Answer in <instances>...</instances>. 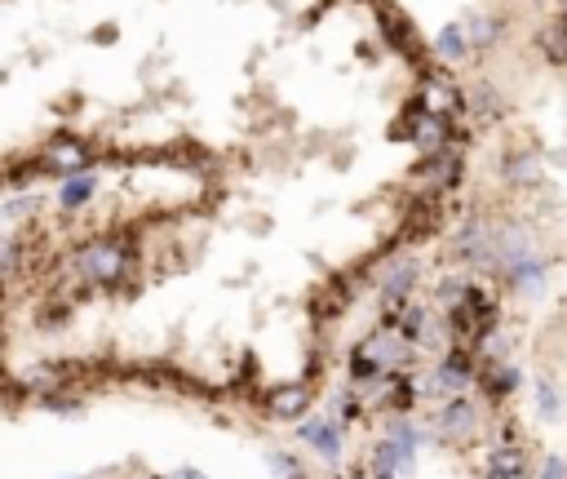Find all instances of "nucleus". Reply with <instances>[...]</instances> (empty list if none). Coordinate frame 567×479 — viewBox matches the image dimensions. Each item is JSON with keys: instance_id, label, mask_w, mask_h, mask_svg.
Masks as SVG:
<instances>
[{"instance_id": "9d476101", "label": "nucleus", "mask_w": 567, "mask_h": 479, "mask_svg": "<svg viewBox=\"0 0 567 479\" xmlns=\"http://www.w3.org/2000/svg\"><path fill=\"white\" fill-rule=\"evenodd\" d=\"M470 40H474V49H492L501 40V32H505V23L501 18H470Z\"/></svg>"}, {"instance_id": "dca6fc26", "label": "nucleus", "mask_w": 567, "mask_h": 479, "mask_svg": "<svg viewBox=\"0 0 567 479\" xmlns=\"http://www.w3.org/2000/svg\"><path fill=\"white\" fill-rule=\"evenodd\" d=\"M470 103H474V116H479V120H492V116H497V111H501V103H497V98H492V89H474V94H470Z\"/></svg>"}, {"instance_id": "f03ea898", "label": "nucleus", "mask_w": 567, "mask_h": 479, "mask_svg": "<svg viewBox=\"0 0 567 479\" xmlns=\"http://www.w3.org/2000/svg\"><path fill=\"white\" fill-rule=\"evenodd\" d=\"M377 23H381V32H386V40L399 49L404 58H421V36H417V27H412V18L404 14V9L395 5V0H377Z\"/></svg>"}, {"instance_id": "f8f14e48", "label": "nucleus", "mask_w": 567, "mask_h": 479, "mask_svg": "<svg viewBox=\"0 0 567 479\" xmlns=\"http://www.w3.org/2000/svg\"><path fill=\"white\" fill-rule=\"evenodd\" d=\"M306 404H311V395H306V386H288V391L275 395V404H271V409L280 413V417H297V413H306Z\"/></svg>"}, {"instance_id": "a211bd4d", "label": "nucleus", "mask_w": 567, "mask_h": 479, "mask_svg": "<svg viewBox=\"0 0 567 479\" xmlns=\"http://www.w3.org/2000/svg\"><path fill=\"white\" fill-rule=\"evenodd\" d=\"M412 391H417V386H412V382L390 386V404H395V409H412Z\"/></svg>"}, {"instance_id": "1a4fd4ad", "label": "nucleus", "mask_w": 567, "mask_h": 479, "mask_svg": "<svg viewBox=\"0 0 567 479\" xmlns=\"http://www.w3.org/2000/svg\"><path fill=\"white\" fill-rule=\"evenodd\" d=\"M536 173H541V165H536L532 151H523V156H510V160H505V178H510L514 187H532Z\"/></svg>"}, {"instance_id": "f257e3e1", "label": "nucleus", "mask_w": 567, "mask_h": 479, "mask_svg": "<svg viewBox=\"0 0 567 479\" xmlns=\"http://www.w3.org/2000/svg\"><path fill=\"white\" fill-rule=\"evenodd\" d=\"M412 182H426L430 191H452L461 178H466V160H461V151L443 147V151H421V160L412 165L408 173Z\"/></svg>"}, {"instance_id": "2eb2a0df", "label": "nucleus", "mask_w": 567, "mask_h": 479, "mask_svg": "<svg viewBox=\"0 0 567 479\" xmlns=\"http://www.w3.org/2000/svg\"><path fill=\"white\" fill-rule=\"evenodd\" d=\"M266 462H271L275 479H302V466H297L288 453H266Z\"/></svg>"}, {"instance_id": "6e6552de", "label": "nucleus", "mask_w": 567, "mask_h": 479, "mask_svg": "<svg viewBox=\"0 0 567 479\" xmlns=\"http://www.w3.org/2000/svg\"><path fill=\"white\" fill-rule=\"evenodd\" d=\"M541 49H545V58H550V63L567 67V18H554V23L545 27V32H541Z\"/></svg>"}, {"instance_id": "423d86ee", "label": "nucleus", "mask_w": 567, "mask_h": 479, "mask_svg": "<svg viewBox=\"0 0 567 479\" xmlns=\"http://www.w3.org/2000/svg\"><path fill=\"white\" fill-rule=\"evenodd\" d=\"M523 471H528V462H523V448L505 444L492 453V479H523Z\"/></svg>"}, {"instance_id": "412c9836", "label": "nucleus", "mask_w": 567, "mask_h": 479, "mask_svg": "<svg viewBox=\"0 0 567 479\" xmlns=\"http://www.w3.org/2000/svg\"><path fill=\"white\" fill-rule=\"evenodd\" d=\"M377 479H395V475H390V471H377Z\"/></svg>"}, {"instance_id": "6ab92c4d", "label": "nucleus", "mask_w": 567, "mask_h": 479, "mask_svg": "<svg viewBox=\"0 0 567 479\" xmlns=\"http://www.w3.org/2000/svg\"><path fill=\"white\" fill-rule=\"evenodd\" d=\"M563 475H567L563 457H550V462H545V471H541V479H563Z\"/></svg>"}, {"instance_id": "aec40b11", "label": "nucleus", "mask_w": 567, "mask_h": 479, "mask_svg": "<svg viewBox=\"0 0 567 479\" xmlns=\"http://www.w3.org/2000/svg\"><path fill=\"white\" fill-rule=\"evenodd\" d=\"M173 479H204V475H200V471H178Z\"/></svg>"}, {"instance_id": "39448f33", "label": "nucleus", "mask_w": 567, "mask_h": 479, "mask_svg": "<svg viewBox=\"0 0 567 479\" xmlns=\"http://www.w3.org/2000/svg\"><path fill=\"white\" fill-rule=\"evenodd\" d=\"M412 280H417V258H395V267L386 271V284H381V293H386L390 307H399V302L408 298Z\"/></svg>"}, {"instance_id": "f3484780", "label": "nucleus", "mask_w": 567, "mask_h": 479, "mask_svg": "<svg viewBox=\"0 0 567 479\" xmlns=\"http://www.w3.org/2000/svg\"><path fill=\"white\" fill-rule=\"evenodd\" d=\"M461 293H466V280H457V275H448V280L439 284V302H461Z\"/></svg>"}, {"instance_id": "ddd939ff", "label": "nucleus", "mask_w": 567, "mask_h": 479, "mask_svg": "<svg viewBox=\"0 0 567 479\" xmlns=\"http://www.w3.org/2000/svg\"><path fill=\"white\" fill-rule=\"evenodd\" d=\"M426 329H430V315L421 307H408L404 320H399V333H404L408 342H421V338H426Z\"/></svg>"}, {"instance_id": "7ed1b4c3", "label": "nucleus", "mask_w": 567, "mask_h": 479, "mask_svg": "<svg viewBox=\"0 0 567 479\" xmlns=\"http://www.w3.org/2000/svg\"><path fill=\"white\" fill-rule=\"evenodd\" d=\"M297 435H302V440L311 444L328 466L342 462V435H337V426H333V422H324V417H306L302 431H297Z\"/></svg>"}, {"instance_id": "9b49d317", "label": "nucleus", "mask_w": 567, "mask_h": 479, "mask_svg": "<svg viewBox=\"0 0 567 479\" xmlns=\"http://www.w3.org/2000/svg\"><path fill=\"white\" fill-rule=\"evenodd\" d=\"M483 386H488L492 400H501V395H510L514 386H519V369H514V364H497V369H488Z\"/></svg>"}, {"instance_id": "4468645a", "label": "nucleus", "mask_w": 567, "mask_h": 479, "mask_svg": "<svg viewBox=\"0 0 567 479\" xmlns=\"http://www.w3.org/2000/svg\"><path fill=\"white\" fill-rule=\"evenodd\" d=\"M536 409H541L545 422H554V417H559V391H554L550 382H536Z\"/></svg>"}, {"instance_id": "20e7f679", "label": "nucleus", "mask_w": 567, "mask_h": 479, "mask_svg": "<svg viewBox=\"0 0 567 479\" xmlns=\"http://www.w3.org/2000/svg\"><path fill=\"white\" fill-rule=\"evenodd\" d=\"M470 49H474V40H470V27L466 23H448L435 36V54L443 58V63H461Z\"/></svg>"}, {"instance_id": "0eeeda50", "label": "nucleus", "mask_w": 567, "mask_h": 479, "mask_svg": "<svg viewBox=\"0 0 567 479\" xmlns=\"http://www.w3.org/2000/svg\"><path fill=\"white\" fill-rule=\"evenodd\" d=\"M443 431H452V435H470L474 431V404L466 400V395H452L448 413H443Z\"/></svg>"}]
</instances>
